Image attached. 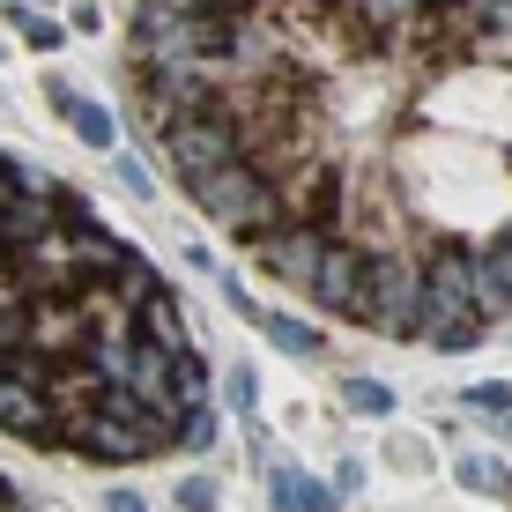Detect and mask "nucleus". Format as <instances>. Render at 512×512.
<instances>
[{"instance_id": "f257e3e1", "label": "nucleus", "mask_w": 512, "mask_h": 512, "mask_svg": "<svg viewBox=\"0 0 512 512\" xmlns=\"http://www.w3.org/2000/svg\"><path fill=\"white\" fill-rule=\"evenodd\" d=\"M186 186L231 238H260V231H275V223H290V193H282V179L260 156H231V164H216V171H193Z\"/></svg>"}, {"instance_id": "f03ea898", "label": "nucleus", "mask_w": 512, "mask_h": 512, "mask_svg": "<svg viewBox=\"0 0 512 512\" xmlns=\"http://www.w3.org/2000/svg\"><path fill=\"white\" fill-rule=\"evenodd\" d=\"M372 334H394V342H416L423 334V260L401 253V245H372L364 253V312Z\"/></svg>"}, {"instance_id": "7ed1b4c3", "label": "nucleus", "mask_w": 512, "mask_h": 512, "mask_svg": "<svg viewBox=\"0 0 512 512\" xmlns=\"http://www.w3.org/2000/svg\"><path fill=\"white\" fill-rule=\"evenodd\" d=\"M164 156L179 164V179L216 171V164H231V156H245V119L216 97V104H201V112L171 119V127H164Z\"/></svg>"}, {"instance_id": "20e7f679", "label": "nucleus", "mask_w": 512, "mask_h": 512, "mask_svg": "<svg viewBox=\"0 0 512 512\" xmlns=\"http://www.w3.org/2000/svg\"><path fill=\"white\" fill-rule=\"evenodd\" d=\"M327 238H334V231H327L320 216H290V223H275V231H260L253 253H260V268H268L275 282H290V290H312Z\"/></svg>"}, {"instance_id": "39448f33", "label": "nucleus", "mask_w": 512, "mask_h": 512, "mask_svg": "<svg viewBox=\"0 0 512 512\" xmlns=\"http://www.w3.org/2000/svg\"><path fill=\"white\" fill-rule=\"evenodd\" d=\"M475 312V253L468 245H431V260H423V327L438 320H468Z\"/></svg>"}, {"instance_id": "423d86ee", "label": "nucleus", "mask_w": 512, "mask_h": 512, "mask_svg": "<svg viewBox=\"0 0 512 512\" xmlns=\"http://www.w3.org/2000/svg\"><path fill=\"white\" fill-rule=\"evenodd\" d=\"M0 431L23 438V446H60V409H52L45 379L23 372V364L0 372Z\"/></svg>"}, {"instance_id": "0eeeda50", "label": "nucleus", "mask_w": 512, "mask_h": 512, "mask_svg": "<svg viewBox=\"0 0 512 512\" xmlns=\"http://www.w3.org/2000/svg\"><path fill=\"white\" fill-rule=\"evenodd\" d=\"M305 297H320L327 312H349V320L364 312V245H349V231H334V238H327L320 275H312V290H305Z\"/></svg>"}, {"instance_id": "6e6552de", "label": "nucleus", "mask_w": 512, "mask_h": 512, "mask_svg": "<svg viewBox=\"0 0 512 512\" xmlns=\"http://www.w3.org/2000/svg\"><path fill=\"white\" fill-rule=\"evenodd\" d=\"M475 312L483 320H512V238L505 231L475 253Z\"/></svg>"}, {"instance_id": "1a4fd4ad", "label": "nucleus", "mask_w": 512, "mask_h": 512, "mask_svg": "<svg viewBox=\"0 0 512 512\" xmlns=\"http://www.w3.org/2000/svg\"><path fill=\"white\" fill-rule=\"evenodd\" d=\"M45 97H52V112H67V127H75L90 149H112L119 141V119L104 112V104H90V97H75L67 82H45Z\"/></svg>"}, {"instance_id": "9d476101", "label": "nucleus", "mask_w": 512, "mask_h": 512, "mask_svg": "<svg viewBox=\"0 0 512 512\" xmlns=\"http://www.w3.org/2000/svg\"><path fill=\"white\" fill-rule=\"evenodd\" d=\"M268 498H275V505H290V512H327L334 498H342V490H334V483H312L305 468L282 461V468L268 475Z\"/></svg>"}, {"instance_id": "9b49d317", "label": "nucleus", "mask_w": 512, "mask_h": 512, "mask_svg": "<svg viewBox=\"0 0 512 512\" xmlns=\"http://www.w3.org/2000/svg\"><path fill=\"white\" fill-rule=\"evenodd\" d=\"M134 327L149 334V342H164V349H186V327H179V305H171V290H156L149 305H134Z\"/></svg>"}, {"instance_id": "f8f14e48", "label": "nucleus", "mask_w": 512, "mask_h": 512, "mask_svg": "<svg viewBox=\"0 0 512 512\" xmlns=\"http://www.w3.org/2000/svg\"><path fill=\"white\" fill-rule=\"evenodd\" d=\"M260 334H268L275 349H290V357H320V327H305V320H282V312H268V320H260Z\"/></svg>"}, {"instance_id": "ddd939ff", "label": "nucleus", "mask_w": 512, "mask_h": 512, "mask_svg": "<svg viewBox=\"0 0 512 512\" xmlns=\"http://www.w3.org/2000/svg\"><path fill=\"white\" fill-rule=\"evenodd\" d=\"M112 290H119V305H149L164 282H156V268L141 253H127V260H119V275H112Z\"/></svg>"}, {"instance_id": "4468645a", "label": "nucleus", "mask_w": 512, "mask_h": 512, "mask_svg": "<svg viewBox=\"0 0 512 512\" xmlns=\"http://www.w3.org/2000/svg\"><path fill=\"white\" fill-rule=\"evenodd\" d=\"M483 312H468V320H438V327H423V342H431V349H446V357H461V349H475V342H483Z\"/></svg>"}, {"instance_id": "2eb2a0df", "label": "nucleus", "mask_w": 512, "mask_h": 512, "mask_svg": "<svg viewBox=\"0 0 512 512\" xmlns=\"http://www.w3.org/2000/svg\"><path fill=\"white\" fill-rule=\"evenodd\" d=\"M171 394H179V409H201L208 401V364L193 349H179V364H171Z\"/></svg>"}, {"instance_id": "dca6fc26", "label": "nucleus", "mask_w": 512, "mask_h": 512, "mask_svg": "<svg viewBox=\"0 0 512 512\" xmlns=\"http://www.w3.org/2000/svg\"><path fill=\"white\" fill-rule=\"evenodd\" d=\"M342 409H357V416H386V409H394V394H386L379 379H342Z\"/></svg>"}, {"instance_id": "f3484780", "label": "nucleus", "mask_w": 512, "mask_h": 512, "mask_svg": "<svg viewBox=\"0 0 512 512\" xmlns=\"http://www.w3.org/2000/svg\"><path fill=\"white\" fill-rule=\"evenodd\" d=\"M8 8H15V0H8ZM15 30H23V38H30V45H38V52H52V45H60V38H67V30H60V23H52V15H38V8H15Z\"/></svg>"}, {"instance_id": "a211bd4d", "label": "nucleus", "mask_w": 512, "mask_h": 512, "mask_svg": "<svg viewBox=\"0 0 512 512\" xmlns=\"http://www.w3.org/2000/svg\"><path fill=\"white\" fill-rule=\"evenodd\" d=\"M179 446H186V453H208V446H216V416H208V401H201V409H186Z\"/></svg>"}, {"instance_id": "6ab92c4d", "label": "nucleus", "mask_w": 512, "mask_h": 512, "mask_svg": "<svg viewBox=\"0 0 512 512\" xmlns=\"http://www.w3.org/2000/svg\"><path fill=\"white\" fill-rule=\"evenodd\" d=\"M461 483H468V490H498V461H483V453H468V461H461Z\"/></svg>"}, {"instance_id": "aec40b11", "label": "nucleus", "mask_w": 512, "mask_h": 512, "mask_svg": "<svg viewBox=\"0 0 512 512\" xmlns=\"http://www.w3.org/2000/svg\"><path fill=\"white\" fill-rule=\"evenodd\" d=\"M119 186H127L134 201H149V193H156V179H149V171L134 164V156H119Z\"/></svg>"}, {"instance_id": "412c9836", "label": "nucleus", "mask_w": 512, "mask_h": 512, "mask_svg": "<svg viewBox=\"0 0 512 512\" xmlns=\"http://www.w3.org/2000/svg\"><path fill=\"white\" fill-rule=\"evenodd\" d=\"M468 409H512V386H468Z\"/></svg>"}, {"instance_id": "4be33fe9", "label": "nucleus", "mask_w": 512, "mask_h": 512, "mask_svg": "<svg viewBox=\"0 0 512 512\" xmlns=\"http://www.w3.org/2000/svg\"><path fill=\"white\" fill-rule=\"evenodd\" d=\"M223 394H231V409L245 416V409H253V372H231V379H223Z\"/></svg>"}, {"instance_id": "5701e85b", "label": "nucleus", "mask_w": 512, "mask_h": 512, "mask_svg": "<svg viewBox=\"0 0 512 512\" xmlns=\"http://www.w3.org/2000/svg\"><path fill=\"white\" fill-rule=\"evenodd\" d=\"M446 8H461V15H468V30H475V23H490V15H498L505 0H446Z\"/></svg>"}, {"instance_id": "b1692460", "label": "nucleus", "mask_w": 512, "mask_h": 512, "mask_svg": "<svg viewBox=\"0 0 512 512\" xmlns=\"http://www.w3.org/2000/svg\"><path fill=\"white\" fill-rule=\"evenodd\" d=\"M179 505H216V483H208V475H193V483H179Z\"/></svg>"}, {"instance_id": "393cba45", "label": "nucleus", "mask_w": 512, "mask_h": 512, "mask_svg": "<svg viewBox=\"0 0 512 512\" xmlns=\"http://www.w3.org/2000/svg\"><path fill=\"white\" fill-rule=\"evenodd\" d=\"M15 8H52V0H15Z\"/></svg>"}, {"instance_id": "a878e982", "label": "nucleus", "mask_w": 512, "mask_h": 512, "mask_svg": "<svg viewBox=\"0 0 512 512\" xmlns=\"http://www.w3.org/2000/svg\"><path fill=\"white\" fill-rule=\"evenodd\" d=\"M0 505H15V490H8V483H0Z\"/></svg>"}, {"instance_id": "bb28decb", "label": "nucleus", "mask_w": 512, "mask_h": 512, "mask_svg": "<svg viewBox=\"0 0 512 512\" xmlns=\"http://www.w3.org/2000/svg\"><path fill=\"white\" fill-rule=\"evenodd\" d=\"M0 268H8V238H0Z\"/></svg>"}, {"instance_id": "cd10ccee", "label": "nucleus", "mask_w": 512, "mask_h": 512, "mask_svg": "<svg viewBox=\"0 0 512 512\" xmlns=\"http://www.w3.org/2000/svg\"><path fill=\"white\" fill-rule=\"evenodd\" d=\"M423 8H446V0H423Z\"/></svg>"}, {"instance_id": "c85d7f7f", "label": "nucleus", "mask_w": 512, "mask_h": 512, "mask_svg": "<svg viewBox=\"0 0 512 512\" xmlns=\"http://www.w3.org/2000/svg\"><path fill=\"white\" fill-rule=\"evenodd\" d=\"M505 438H512V416H505Z\"/></svg>"}, {"instance_id": "c756f323", "label": "nucleus", "mask_w": 512, "mask_h": 512, "mask_svg": "<svg viewBox=\"0 0 512 512\" xmlns=\"http://www.w3.org/2000/svg\"><path fill=\"white\" fill-rule=\"evenodd\" d=\"M505 238H512V223H505Z\"/></svg>"}, {"instance_id": "7c9ffc66", "label": "nucleus", "mask_w": 512, "mask_h": 512, "mask_svg": "<svg viewBox=\"0 0 512 512\" xmlns=\"http://www.w3.org/2000/svg\"><path fill=\"white\" fill-rule=\"evenodd\" d=\"M275 8H282V0H275Z\"/></svg>"}]
</instances>
